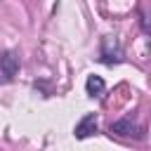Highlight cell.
Masks as SVG:
<instances>
[{
    "label": "cell",
    "instance_id": "obj_1",
    "mask_svg": "<svg viewBox=\"0 0 151 151\" xmlns=\"http://www.w3.org/2000/svg\"><path fill=\"white\" fill-rule=\"evenodd\" d=\"M99 57L104 64H118L123 61V45L116 35H104L99 45Z\"/></svg>",
    "mask_w": 151,
    "mask_h": 151
},
{
    "label": "cell",
    "instance_id": "obj_2",
    "mask_svg": "<svg viewBox=\"0 0 151 151\" xmlns=\"http://www.w3.org/2000/svg\"><path fill=\"white\" fill-rule=\"evenodd\" d=\"M17 73H19V54L14 50L0 52V83L14 80Z\"/></svg>",
    "mask_w": 151,
    "mask_h": 151
},
{
    "label": "cell",
    "instance_id": "obj_3",
    "mask_svg": "<svg viewBox=\"0 0 151 151\" xmlns=\"http://www.w3.org/2000/svg\"><path fill=\"white\" fill-rule=\"evenodd\" d=\"M97 127H99V120H97V116L94 113H85L78 123H76V127H73V134L78 137V139H85V137H92L94 132H97Z\"/></svg>",
    "mask_w": 151,
    "mask_h": 151
},
{
    "label": "cell",
    "instance_id": "obj_4",
    "mask_svg": "<svg viewBox=\"0 0 151 151\" xmlns=\"http://www.w3.org/2000/svg\"><path fill=\"white\" fill-rule=\"evenodd\" d=\"M111 132L118 134V137H142V127L137 123H132L130 118H120L116 123H111Z\"/></svg>",
    "mask_w": 151,
    "mask_h": 151
},
{
    "label": "cell",
    "instance_id": "obj_5",
    "mask_svg": "<svg viewBox=\"0 0 151 151\" xmlns=\"http://www.w3.org/2000/svg\"><path fill=\"white\" fill-rule=\"evenodd\" d=\"M104 90H106V83H104L99 76H87V80H85V92H87L90 97H101Z\"/></svg>",
    "mask_w": 151,
    "mask_h": 151
}]
</instances>
